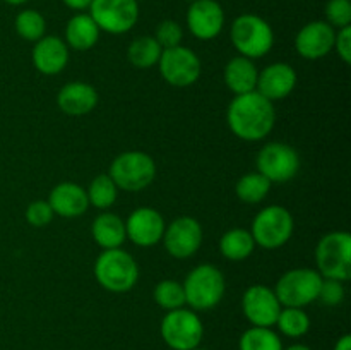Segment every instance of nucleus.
<instances>
[{"mask_svg": "<svg viewBox=\"0 0 351 350\" xmlns=\"http://www.w3.org/2000/svg\"><path fill=\"white\" fill-rule=\"evenodd\" d=\"M226 124L239 139L256 143L266 139L276 124V110L259 91L239 95L226 110Z\"/></svg>", "mask_w": 351, "mask_h": 350, "instance_id": "nucleus-1", "label": "nucleus"}, {"mask_svg": "<svg viewBox=\"0 0 351 350\" xmlns=\"http://www.w3.org/2000/svg\"><path fill=\"white\" fill-rule=\"evenodd\" d=\"M95 278L105 290L123 294L136 287L139 280V266L122 247L105 249L96 257Z\"/></svg>", "mask_w": 351, "mask_h": 350, "instance_id": "nucleus-2", "label": "nucleus"}, {"mask_svg": "<svg viewBox=\"0 0 351 350\" xmlns=\"http://www.w3.org/2000/svg\"><path fill=\"white\" fill-rule=\"evenodd\" d=\"M230 38L242 57L263 58L274 45V31L264 17L257 14H242L235 17L230 27Z\"/></svg>", "mask_w": 351, "mask_h": 350, "instance_id": "nucleus-3", "label": "nucleus"}, {"mask_svg": "<svg viewBox=\"0 0 351 350\" xmlns=\"http://www.w3.org/2000/svg\"><path fill=\"white\" fill-rule=\"evenodd\" d=\"M185 304L192 311H209L221 302L226 281L215 264H199L184 280Z\"/></svg>", "mask_w": 351, "mask_h": 350, "instance_id": "nucleus-4", "label": "nucleus"}, {"mask_svg": "<svg viewBox=\"0 0 351 350\" xmlns=\"http://www.w3.org/2000/svg\"><path fill=\"white\" fill-rule=\"evenodd\" d=\"M315 263L322 278L348 281L351 278V235L335 230L322 237L315 247Z\"/></svg>", "mask_w": 351, "mask_h": 350, "instance_id": "nucleus-5", "label": "nucleus"}, {"mask_svg": "<svg viewBox=\"0 0 351 350\" xmlns=\"http://www.w3.org/2000/svg\"><path fill=\"white\" fill-rule=\"evenodd\" d=\"M108 175L122 191L141 192L153 184L156 177V163L144 151H123L112 161Z\"/></svg>", "mask_w": 351, "mask_h": 350, "instance_id": "nucleus-6", "label": "nucleus"}, {"mask_svg": "<svg viewBox=\"0 0 351 350\" xmlns=\"http://www.w3.org/2000/svg\"><path fill=\"white\" fill-rule=\"evenodd\" d=\"M293 229V215L283 206L271 205L257 213L252 226H250V233H252L256 246L274 250L283 247L291 239Z\"/></svg>", "mask_w": 351, "mask_h": 350, "instance_id": "nucleus-7", "label": "nucleus"}, {"mask_svg": "<svg viewBox=\"0 0 351 350\" xmlns=\"http://www.w3.org/2000/svg\"><path fill=\"white\" fill-rule=\"evenodd\" d=\"M322 277L312 268H295L281 275L274 287L278 301L283 307H302L317 301Z\"/></svg>", "mask_w": 351, "mask_h": 350, "instance_id": "nucleus-8", "label": "nucleus"}, {"mask_svg": "<svg viewBox=\"0 0 351 350\" xmlns=\"http://www.w3.org/2000/svg\"><path fill=\"white\" fill-rule=\"evenodd\" d=\"M161 338L173 350H192L201 345L204 326L192 309H173L165 314L160 326Z\"/></svg>", "mask_w": 351, "mask_h": 350, "instance_id": "nucleus-9", "label": "nucleus"}, {"mask_svg": "<svg viewBox=\"0 0 351 350\" xmlns=\"http://www.w3.org/2000/svg\"><path fill=\"white\" fill-rule=\"evenodd\" d=\"M89 16L98 24L99 31L108 34H125L139 19L137 0H93Z\"/></svg>", "mask_w": 351, "mask_h": 350, "instance_id": "nucleus-10", "label": "nucleus"}, {"mask_svg": "<svg viewBox=\"0 0 351 350\" xmlns=\"http://www.w3.org/2000/svg\"><path fill=\"white\" fill-rule=\"evenodd\" d=\"M158 67H160L161 78L175 88L192 86L199 81L202 72L201 58L194 50L184 45L161 51Z\"/></svg>", "mask_w": 351, "mask_h": 350, "instance_id": "nucleus-11", "label": "nucleus"}, {"mask_svg": "<svg viewBox=\"0 0 351 350\" xmlns=\"http://www.w3.org/2000/svg\"><path fill=\"white\" fill-rule=\"evenodd\" d=\"M257 172L267 178L271 184L288 182L300 170V156L297 150L287 143H267L257 153Z\"/></svg>", "mask_w": 351, "mask_h": 350, "instance_id": "nucleus-12", "label": "nucleus"}, {"mask_svg": "<svg viewBox=\"0 0 351 350\" xmlns=\"http://www.w3.org/2000/svg\"><path fill=\"white\" fill-rule=\"evenodd\" d=\"M167 253L175 259H187L199 250L202 244V226L194 216H178L163 233Z\"/></svg>", "mask_w": 351, "mask_h": 350, "instance_id": "nucleus-13", "label": "nucleus"}, {"mask_svg": "<svg viewBox=\"0 0 351 350\" xmlns=\"http://www.w3.org/2000/svg\"><path fill=\"white\" fill-rule=\"evenodd\" d=\"M283 305L278 301L273 288L263 283L250 285L242 297V311L252 326L271 328L276 325V319Z\"/></svg>", "mask_w": 351, "mask_h": 350, "instance_id": "nucleus-14", "label": "nucleus"}, {"mask_svg": "<svg viewBox=\"0 0 351 350\" xmlns=\"http://www.w3.org/2000/svg\"><path fill=\"white\" fill-rule=\"evenodd\" d=\"M187 27L201 41L215 40L225 27V10L216 0H194L187 10Z\"/></svg>", "mask_w": 351, "mask_h": 350, "instance_id": "nucleus-15", "label": "nucleus"}, {"mask_svg": "<svg viewBox=\"0 0 351 350\" xmlns=\"http://www.w3.org/2000/svg\"><path fill=\"white\" fill-rule=\"evenodd\" d=\"M167 223L163 215L158 209L147 206L134 209L125 220L127 239L132 240L137 247H153L160 244Z\"/></svg>", "mask_w": 351, "mask_h": 350, "instance_id": "nucleus-16", "label": "nucleus"}, {"mask_svg": "<svg viewBox=\"0 0 351 350\" xmlns=\"http://www.w3.org/2000/svg\"><path fill=\"white\" fill-rule=\"evenodd\" d=\"M336 30L326 21H311L295 36L298 55L307 60H317L335 50Z\"/></svg>", "mask_w": 351, "mask_h": 350, "instance_id": "nucleus-17", "label": "nucleus"}, {"mask_svg": "<svg viewBox=\"0 0 351 350\" xmlns=\"http://www.w3.org/2000/svg\"><path fill=\"white\" fill-rule=\"evenodd\" d=\"M297 71L290 64L274 62L259 72L256 91H259L271 102H276V100L290 96L293 89L297 88Z\"/></svg>", "mask_w": 351, "mask_h": 350, "instance_id": "nucleus-18", "label": "nucleus"}, {"mask_svg": "<svg viewBox=\"0 0 351 350\" xmlns=\"http://www.w3.org/2000/svg\"><path fill=\"white\" fill-rule=\"evenodd\" d=\"M34 69L45 75L60 74L69 64V47L60 36L45 34L34 43L31 51Z\"/></svg>", "mask_w": 351, "mask_h": 350, "instance_id": "nucleus-19", "label": "nucleus"}, {"mask_svg": "<svg viewBox=\"0 0 351 350\" xmlns=\"http://www.w3.org/2000/svg\"><path fill=\"white\" fill-rule=\"evenodd\" d=\"M48 205L55 215L62 218H79L89 208L88 192L75 182H60L55 185L48 196Z\"/></svg>", "mask_w": 351, "mask_h": 350, "instance_id": "nucleus-20", "label": "nucleus"}, {"mask_svg": "<svg viewBox=\"0 0 351 350\" xmlns=\"http://www.w3.org/2000/svg\"><path fill=\"white\" fill-rule=\"evenodd\" d=\"M98 105V91L95 86L82 81L67 82L57 95V106L71 117L88 115Z\"/></svg>", "mask_w": 351, "mask_h": 350, "instance_id": "nucleus-21", "label": "nucleus"}, {"mask_svg": "<svg viewBox=\"0 0 351 350\" xmlns=\"http://www.w3.org/2000/svg\"><path fill=\"white\" fill-rule=\"evenodd\" d=\"M223 79H225L226 88L233 95H245V93L256 91L257 79H259V69L256 67L254 60L239 55V57H233L225 65Z\"/></svg>", "mask_w": 351, "mask_h": 350, "instance_id": "nucleus-22", "label": "nucleus"}, {"mask_svg": "<svg viewBox=\"0 0 351 350\" xmlns=\"http://www.w3.org/2000/svg\"><path fill=\"white\" fill-rule=\"evenodd\" d=\"M98 24L93 21V17L88 12H77L69 19L65 26V43L69 48L77 51H88L98 43L99 40Z\"/></svg>", "mask_w": 351, "mask_h": 350, "instance_id": "nucleus-23", "label": "nucleus"}, {"mask_svg": "<svg viewBox=\"0 0 351 350\" xmlns=\"http://www.w3.org/2000/svg\"><path fill=\"white\" fill-rule=\"evenodd\" d=\"M91 235L103 250L119 249L127 239L125 222L115 213L103 211L93 222Z\"/></svg>", "mask_w": 351, "mask_h": 350, "instance_id": "nucleus-24", "label": "nucleus"}, {"mask_svg": "<svg viewBox=\"0 0 351 350\" xmlns=\"http://www.w3.org/2000/svg\"><path fill=\"white\" fill-rule=\"evenodd\" d=\"M256 249V242L247 229H230L219 239V253L228 261H245L247 257L252 256Z\"/></svg>", "mask_w": 351, "mask_h": 350, "instance_id": "nucleus-25", "label": "nucleus"}, {"mask_svg": "<svg viewBox=\"0 0 351 350\" xmlns=\"http://www.w3.org/2000/svg\"><path fill=\"white\" fill-rule=\"evenodd\" d=\"M163 48L154 36H137L127 48V58L136 69H151L158 65Z\"/></svg>", "mask_w": 351, "mask_h": 350, "instance_id": "nucleus-26", "label": "nucleus"}, {"mask_svg": "<svg viewBox=\"0 0 351 350\" xmlns=\"http://www.w3.org/2000/svg\"><path fill=\"white\" fill-rule=\"evenodd\" d=\"M271 185L273 184L259 172H249L239 178L235 185V194L245 205H257L267 198Z\"/></svg>", "mask_w": 351, "mask_h": 350, "instance_id": "nucleus-27", "label": "nucleus"}, {"mask_svg": "<svg viewBox=\"0 0 351 350\" xmlns=\"http://www.w3.org/2000/svg\"><path fill=\"white\" fill-rule=\"evenodd\" d=\"M86 192H88L89 205L103 209V211L112 208L115 205L117 198H119V187H117L115 182L112 180L108 174L96 175L91 184H89V187L86 189Z\"/></svg>", "mask_w": 351, "mask_h": 350, "instance_id": "nucleus-28", "label": "nucleus"}, {"mask_svg": "<svg viewBox=\"0 0 351 350\" xmlns=\"http://www.w3.org/2000/svg\"><path fill=\"white\" fill-rule=\"evenodd\" d=\"M14 27H16V33L23 40L31 41V43H36L38 40H41L47 34L45 16L34 9L21 10L16 16V21H14Z\"/></svg>", "mask_w": 351, "mask_h": 350, "instance_id": "nucleus-29", "label": "nucleus"}, {"mask_svg": "<svg viewBox=\"0 0 351 350\" xmlns=\"http://www.w3.org/2000/svg\"><path fill=\"white\" fill-rule=\"evenodd\" d=\"M276 326L285 336L300 338L311 329V318L302 307H281Z\"/></svg>", "mask_w": 351, "mask_h": 350, "instance_id": "nucleus-30", "label": "nucleus"}, {"mask_svg": "<svg viewBox=\"0 0 351 350\" xmlns=\"http://www.w3.org/2000/svg\"><path fill=\"white\" fill-rule=\"evenodd\" d=\"M240 350H283L280 335L271 328L252 326L240 336Z\"/></svg>", "mask_w": 351, "mask_h": 350, "instance_id": "nucleus-31", "label": "nucleus"}, {"mask_svg": "<svg viewBox=\"0 0 351 350\" xmlns=\"http://www.w3.org/2000/svg\"><path fill=\"white\" fill-rule=\"evenodd\" d=\"M153 297L154 302L165 311H173L185 305L184 285L177 280H161L154 287Z\"/></svg>", "mask_w": 351, "mask_h": 350, "instance_id": "nucleus-32", "label": "nucleus"}, {"mask_svg": "<svg viewBox=\"0 0 351 350\" xmlns=\"http://www.w3.org/2000/svg\"><path fill=\"white\" fill-rule=\"evenodd\" d=\"M326 23L335 30L351 26V0H329L326 3Z\"/></svg>", "mask_w": 351, "mask_h": 350, "instance_id": "nucleus-33", "label": "nucleus"}, {"mask_svg": "<svg viewBox=\"0 0 351 350\" xmlns=\"http://www.w3.org/2000/svg\"><path fill=\"white\" fill-rule=\"evenodd\" d=\"M154 38L160 43V47L163 50L167 48H173L182 45L184 40V30H182L180 24L173 19H165L158 24L156 31H154Z\"/></svg>", "mask_w": 351, "mask_h": 350, "instance_id": "nucleus-34", "label": "nucleus"}, {"mask_svg": "<svg viewBox=\"0 0 351 350\" xmlns=\"http://www.w3.org/2000/svg\"><path fill=\"white\" fill-rule=\"evenodd\" d=\"M53 209L48 205V201H43V199L33 201L26 209V222L29 223L31 226H36V229L47 226L48 223L53 220Z\"/></svg>", "mask_w": 351, "mask_h": 350, "instance_id": "nucleus-35", "label": "nucleus"}, {"mask_svg": "<svg viewBox=\"0 0 351 350\" xmlns=\"http://www.w3.org/2000/svg\"><path fill=\"white\" fill-rule=\"evenodd\" d=\"M345 285L343 281L331 280V278H322L321 290H319L317 301H321L326 305H339L345 301Z\"/></svg>", "mask_w": 351, "mask_h": 350, "instance_id": "nucleus-36", "label": "nucleus"}, {"mask_svg": "<svg viewBox=\"0 0 351 350\" xmlns=\"http://www.w3.org/2000/svg\"><path fill=\"white\" fill-rule=\"evenodd\" d=\"M335 50L338 51L339 58H341L345 64H350L351 62V26L341 27V30L336 31Z\"/></svg>", "mask_w": 351, "mask_h": 350, "instance_id": "nucleus-37", "label": "nucleus"}, {"mask_svg": "<svg viewBox=\"0 0 351 350\" xmlns=\"http://www.w3.org/2000/svg\"><path fill=\"white\" fill-rule=\"evenodd\" d=\"M62 2H64V5L69 7V9L75 10V12H82V10L89 9L93 0H62Z\"/></svg>", "mask_w": 351, "mask_h": 350, "instance_id": "nucleus-38", "label": "nucleus"}, {"mask_svg": "<svg viewBox=\"0 0 351 350\" xmlns=\"http://www.w3.org/2000/svg\"><path fill=\"white\" fill-rule=\"evenodd\" d=\"M335 350H351V336L350 335H343L341 338L336 342Z\"/></svg>", "mask_w": 351, "mask_h": 350, "instance_id": "nucleus-39", "label": "nucleus"}, {"mask_svg": "<svg viewBox=\"0 0 351 350\" xmlns=\"http://www.w3.org/2000/svg\"><path fill=\"white\" fill-rule=\"evenodd\" d=\"M283 350H312V349L307 345H302V343H295V345L287 347V349H283Z\"/></svg>", "mask_w": 351, "mask_h": 350, "instance_id": "nucleus-40", "label": "nucleus"}, {"mask_svg": "<svg viewBox=\"0 0 351 350\" xmlns=\"http://www.w3.org/2000/svg\"><path fill=\"white\" fill-rule=\"evenodd\" d=\"M5 3H9V5H23V3H26L27 0H3Z\"/></svg>", "mask_w": 351, "mask_h": 350, "instance_id": "nucleus-41", "label": "nucleus"}, {"mask_svg": "<svg viewBox=\"0 0 351 350\" xmlns=\"http://www.w3.org/2000/svg\"><path fill=\"white\" fill-rule=\"evenodd\" d=\"M192 350H209V349H202V347H195V349H192Z\"/></svg>", "mask_w": 351, "mask_h": 350, "instance_id": "nucleus-42", "label": "nucleus"}, {"mask_svg": "<svg viewBox=\"0 0 351 350\" xmlns=\"http://www.w3.org/2000/svg\"><path fill=\"white\" fill-rule=\"evenodd\" d=\"M191 2H194V0H191Z\"/></svg>", "mask_w": 351, "mask_h": 350, "instance_id": "nucleus-43", "label": "nucleus"}]
</instances>
